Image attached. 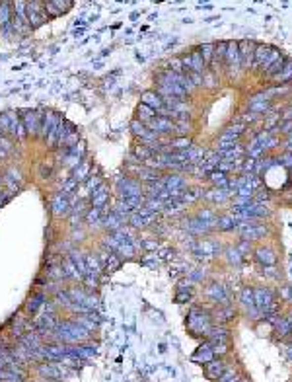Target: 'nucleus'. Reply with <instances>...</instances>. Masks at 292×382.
Wrapping results in <instances>:
<instances>
[{"label":"nucleus","mask_w":292,"mask_h":382,"mask_svg":"<svg viewBox=\"0 0 292 382\" xmlns=\"http://www.w3.org/2000/svg\"><path fill=\"white\" fill-rule=\"evenodd\" d=\"M140 103H144V105L152 107L154 111H160V109L164 107L162 96L158 94L156 90H148V92H144V94L140 96Z\"/></svg>","instance_id":"6ab92c4d"},{"label":"nucleus","mask_w":292,"mask_h":382,"mask_svg":"<svg viewBox=\"0 0 292 382\" xmlns=\"http://www.w3.org/2000/svg\"><path fill=\"white\" fill-rule=\"evenodd\" d=\"M121 263H123V259L115 254V252H111L109 257H107V261H105V265H103V273H113V271H117V269L121 267Z\"/></svg>","instance_id":"c9c22d12"},{"label":"nucleus","mask_w":292,"mask_h":382,"mask_svg":"<svg viewBox=\"0 0 292 382\" xmlns=\"http://www.w3.org/2000/svg\"><path fill=\"white\" fill-rule=\"evenodd\" d=\"M66 152H70V154H78V156H82V158H86V152H88V146H86V143L84 141H78L74 146H70Z\"/></svg>","instance_id":"de8ad7c7"},{"label":"nucleus","mask_w":292,"mask_h":382,"mask_svg":"<svg viewBox=\"0 0 292 382\" xmlns=\"http://www.w3.org/2000/svg\"><path fill=\"white\" fill-rule=\"evenodd\" d=\"M210 182L216 186V188H228V178L224 176V172H212L210 174Z\"/></svg>","instance_id":"a18cd8bd"},{"label":"nucleus","mask_w":292,"mask_h":382,"mask_svg":"<svg viewBox=\"0 0 292 382\" xmlns=\"http://www.w3.org/2000/svg\"><path fill=\"white\" fill-rule=\"evenodd\" d=\"M265 234V228L263 226H251V224H244L242 226V236L246 240H255V238H261Z\"/></svg>","instance_id":"72a5a7b5"},{"label":"nucleus","mask_w":292,"mask_h":382,"mask_svg":"<svg viewBox=\"0 0 292 382\" xmlns=\"http://www.w3.org/2000/svg\"><path fill=\"white\" fill-rule=\"evenodd\" d=\"M185 324H187V330H189L193 335H207V332L212 328L210 316H209L203 308H197V306L189 310Z\"/></svg>","instance_id":"f03ea898"},{"label":"nucleus","mask_w":292,"mask_h":382,"mask_svg":"<svg viewBox=\"0 0 292 382\" xmlns=\"http://www.w3.org/2000/svg\"><path fill=\"white\" fill-rule=\"evenodd\" d=\"M84 259H86V269L88 273H94V275H103V267L99 263V257H97V252L90 250V252H84Z\"/></svg>","instance_id":"aec40b11"},{"label":"nucleus","mask_w":292,"mask_h":382,"mask_svg":"<svg viewBox=\"0 0 292 382\" xmlns=\"http://www.w3.org/2000/svg\"><path fill=\"white\" fill-rule=\"evenodd\" d=\"M12 197H14V195L6 190V188H0V207H4Z\"/></svg>","instance_id":"052dcab7"},{"label":"nucleus","mask_w":292,"mask_h":382,"mask_svg":"<svg viewBox=\"0 0 292 382\" xmlns=\"http://www.w3.org/2000/svg\"><path fill=\"white\" fill-rule=\"evenodd\" d=\"M275 80H279V82H285V80H291L292 78V63H285L283 66V70L277 74V76H273Z\"/></svg>","instance_id":"3c124183"},{"label":"nucleus","mask_w":292,"mask_h":382,"mask_svg":"<svg viewBox=\"0 0 292 382\" xmlns=\"http://www.w3.org/2000/svg\"><path fill=\"white\" fill-rule=\"evenodd\" d=\"M123 224H127V219L125 217H121L117 211H109L107 215H103V219H101V228L105 230V232H115L117 228H121Z\"/></svg>","instance_id":"4468645a"},{"label":"nucleus","mask_w":292,"mask_h":382,"mask_svg":"<svg viewBox=\"0 0 292 382\" xmlns=\"http://www.w3.org/2000/svg\"><path fill=\"white\" fill-rule=\"evenodd\" d=\"M169 146H171V150H189L193 146V143L189 137H173L169 141Z\"/></svg>","instance_id":"f704fd0d"},{"label":"nucleus","mask_w":292,"mask_h":382,"mask_svg":"<svg viewBox=\"0 0 292 382\" xmlns=\"http://www.w3.org/2000/svg\"><path fill=\"white\" fill-rule=\"evenodd\" d=\"M55 176V162L53 160H41L39 162V170H37V178L41 180H51Z\"/></svg>","instance_id":"cd10ccee"},{"label":"nucleus","mask_w":292,"mask_h":382,"mask_svg":"<svg viewBox=\"0 0 292 382\" xmlns=\"http://www.w3.org/2000/svg\"><path fill=\"white\" fill-rule=\"evenodd\" d=\"M142 246H144V250H154L158 244H156V242H152V240H144V242H142Z\"/></svg>","instance_id":"e2e57ef3"},{"label":"nucleus","mask_w":292,"mask_h":382,"mask_svg":"<svg viewBox=\"0 0 292 382\" xmlns=\"http://www.w3.org/2000/svg\"><path fill=\"white\" fill-rule=\"evenodd\" d=\"M61 150V148H59ZM65 152V156L59 160L61 164H63V168H65L66 172H72L74 168H78L80 166V162H82V156H78V154H70V152H66V150H63Z\"/></svg>","instance_id":"2f4dec72"},{"label":"nucleus","mask_w":292,"mask_h":382,"mask_svg":"<svg viewBox=\"0 0 292 382\" xmlns=\"http://www.w3.org/2000/svg\"><path fill=\"white\" fill-rule=\"evenodd\" d=\"M90 174H92V164H90L86 158L80 162V166H78V168H74V170L70 172V176H72L78 184H84V182L90 178Z\"/></svg>","instance_id":"5701e85b"},{"label":"nucleus","mask_w":292,"mask_h":382,"mask_svg":"<svg viewBox=\"0 0 292 382\" xmlns=\"http://www.w3.org/2000/svg\"><path fill=\"white\" fill-rule=\"evenodd\" d=\"M199 219L205 221V223H212V221H214V213H212L210 209H205V211L199 213Z\"/></svg>","instance_id":"13d9d810"},{"label":"nucleus","mask_w":292,"mask_h":382,"mask_svg":"<svg viewBox=\"0 0 292 382\" xmlns=\"http://www.w3.org/2000/svg\"><path fill=\"white\" fill-rule=\"evenodd\" d=\"M216 355H214V351L210 347V343L207 341V343H203L201 347H197L193 355H191V361L193 363H199V365H207L209 361H212Z\"/></svg>","instance_id":"f3484780"},{"label":"nucleus","mask_w":292,"mask_h":382,"mask_svg":"<svg viewBox=\"0 0 292 382\" xmlns=\"http://www.w3.org/2000/svg\"><path fill=\"white\" fill-rule=\"evenodd\" d=\"M277 330H279L281 335H287V334L291 332V322H289V320H281V322L277 324Z\"/></svg>","instance_id":"4d7b16f0"},{"label":"nucleus","mask_w":292,"mask_h":382,"mask_svg":"<svg viewBox=\"0 0 292 382\" xmlns=\"http://www.w3.org/2000/svg\"><path fill=\"white\" fill-rule=\"evenodd\" d=\"M269 53H271V47H265V45H257V47H255V51H253V63L259 64V66H261V64L267 61Z\"/></svg>","instance_id":"a19ab883"},{"label":"nucleus","mask_w":292,"mask_h":382,"mask_svg":"<svg viewBox=\"0 0 292 382\" xmlns=\"http://www.w3.org/2000/svg\"><path fill=\"white\" fill-rule=\"evenodd\" d=\"M68 240H72L74 246H76V244H82V242L86 240V230H84V226H80V228H70Z\"/></svg>","instance_id":"c03bdc74"},{"label":"nucleus","mask_w":292,"mask_h":382,"mask_svg":"<svg viewBox=\"0 0 292 382\" xmlns=\"http://www.w3.org/2000/svg\"><path fill=\"white\" fill-rule=\"evenodd\" d=\"M285 164H287V166H292V154H289V156L285 158Z\"/></svg>","instance_id":"338daca9"},{"label":"nucleus","mask_w":292,"mask_h":382,"mask_svg":"<svg viewBox=\"0 0 292 382\" xmlns=\"http://www.w3.org/2000/svg\"><path fill=\"white\" fill-rule=\"evenodd\" d=\"M257 257H259V261L267 263V265H273V263H275V254H273L271 250H267V248L257 250Z\"/></svg>","instance_id":"8fccbe9b"},{"label":"nucleus","mask_w":292,"mask_h":382,"mask_svg":"<svg viewBox=\"0 0 292 382\" xmlns=\"http://www.w3.org/2000/svg\"><path fill=\"white\" fill-rule=\"evenodd\" d=\"M207 197H209L210 201H224L228 197V191L226 188H214L212 191L207 193Z\"/></svg>","instance_id":"49530a36"},{"label":"nucleus","mask_w":292,"mask_h":382,"mask_svg":"<svg viewBox=\"0 0 292 382\" xmlns=\"http://www.w3.org/2000/svg\"><path fill=\"white\" fill-rule=\"evenodd\" d=\"M66 292H68L70 300L76 302V304H82L84 298H86V294H88V290L80 285V283H76V285H72V286H66Z\"/></svg>","instance_id":"c85d7f7f"},{"label":"nucleus","mask_w":292,"mask_h":382,"mask_svg":"<svg viewBox=\"0 0 292 382\" xmlns=\"http://www.w3.org/2000/svg\"><path fill=\"white\" fill-rule=\"evenodd\" d=\"M109 199H111V190H109V186L103 182V184H101V186H99V188L92 193V197L88 199V203H90V207L101 209V207L109 205Z\"/></svg>","instance_id":"ddd939ff"},{"label":"nucleus","mask_w":292,"mask_h":382,"mask_svg":"<svg viewBox=\"0 0 292 382\" xmlns=\"http://www.w3.org/2000/svg\"><path fill=\"white\" fill-rule=\"evenodd\" d=\"M49 213H51V217L57 219V221H63V219L68 217V213H70V201H68V195H66L63 190H57L51 195V199H49Z\"/></svg>","instance_id":"7ed1b4c3"},{"label":"nucleus","mask_w":292,"mask_h":382,"mask_svg":"<svg viewBox=\"0 0 292 382\" xmlns=\"http://www.w3.org/2000/svg\"><path fill=\"white\" fill-rule=\"evenodd\" d=\"M201 250H205L207 254H212V252H214V244H212V242H203V244H201Z\"/></svg>","instance_id":"680f3d73"},{"label":"nucleus","mask_w":292,"mask_h":382,"mask_svg":"<svg viewBox=\"0 0 292 382\" xmlns=\"http://www.w3.org/2000/svg\"><path fill=\"white\" fill-rule=\"evenodd\" d=\"M57 363H61L63 367H66V369H72V371H80V369L86 365V363H84L78 355H74V353H70V351H66L65 355H63Z\"/></svg>","instance_id":"b1692460"},{"label":"nucleus","mask_w":292,"mask_h":382,"mask_svg":"<svg viewBox=\"0 0 292 382\" xmlns=\"http://www.w3.org/2000/svg\"><path fill=\"white\" fill-rule=\"evenodd\" d=\"M103 277V275H101ZM101 277L99 275H94V273H86L84 279L80 281V285L84 286L88 292H97V288L101 285Z\"/></svg>","instance_id":"c756f323"},{"label":"nucleus","mask_w":292,"mask_h":382,"mask_svg":"<svg viewBox=\"0 0 292 382\" xmlns=\"http://www.w3.org/2000/svg\"><path fill=\"white\" fill-rule=\"evenodd\" d=\"M253 300H255V306L261 308L263 312L273 310V306H271V292H269V290H265V288H257V290L253 292Z\"/></svg>","instance_id":"393cba45"},{"label":"nucleus","mask_w":292,"mask_h":382,"mask_svg":"<svg viewBox=\"0 0 292 382\" xmlns=\"http://www.w3.org/2000/svg\"><path fill=\"white\" fill-rule=\"evenodd\" d=\"M224 61L228 64V70H230V76H236L238 74V68L242 66L240 64V51H238V43L232 41L226 45V55H224Z\"/></svg>","instance_id":"f8f14e48"},{"label":"nucleus","mask_w":292,"mask_h":382,"mask_svg":"<svg viewBox=\"0 0 292 382\" xmlns=\"http://www.w3.org/2000/svg\"><path fill=\"white\" fill-rule=\"evenodd\" d=\"M115 254L119 255L121 259H132L134 254H136V244L134 240H127V242H121L115 250Z\"/></svg>","instance_id":"a878e982"},{"label":"nucleus","mask_w":292,"mask_h":382,"mask_svg":"<svg viewBox=\"0 0 292 382\" xmlns=\"http://www.w3.org/2000/svg\"><path fill=\"white\" fill-rule=\"evenodd\" d=\"M0 184H2V180H0Z\"/></svg>","instance_id":"774afa93"},{"label":"nucleus","mask_w":292,"mask_h":382,"mask_svg":"<svg viewBox=\"0 0 292 382\" xmlns=\"http://www.w3.org/2000/svg\"><path fill=\"white\" fill-rule=\"evenodd\" d=\"M166 190H179V188H185V180L183 176L179 174H171V176H164L162 178Z\"/></svg>","instance_id":"473e14b6"},{"label":"nucleus","mask_w":292,"mask_h":382,"mask_svg":"<svg viewBox=\"0 0 292 382\" xmlns=\"http://www.w3.org/2000/svg\"><path fill=\"white\" fill-rule=\"evenodd\" d=\"M279 57H281V55H279V51H275V49H271V53H269V57H267V61H265V63L261 64V66H263V70H267V68H269L271 64L275 63V61H277Z\"/></svg>","instance_id":"6e6d98bb"},{"label":"nucleus","mask_w":292,"mask_h":382,"mask_svg":"<svg viewBox=\"0 0 292 382\" xmlns=\"http://www.w3.org/2000/svg\"><path fill=\"white\" fill-rule=\"evenodd\" d=\"M43 275H45L47 279H51V281H59V283L66 281L65 269H63V265H61V261L47 263V267L43 269Z\"/></svg>","instance_id":"a211bd4d"},{"label":"nucleus","mask_w":292,"mask_h":382,"mask_svg":"<svg viewBox=\"0 0 292 382\" xmlns=\"http://www.w3.org/2000/svg\"><path fill=\"white\" fill-rule=\"evenodd\" d=\"M142 207H146L150 213H160V211H164V201L158 197H146Z\"/></svg>","instance_id":"79ce46f5"},{"label":"nucleus","mask_w":292,"mask_h":382,"mask_svg":"<svg viewBox=\"0 0 292 382\" xmlns=\"http://www.w3.org/2000/svg\"><path fill=\"white\" fill-rule=\"evenodd\" d=\"M115 193H117V199H129V197H136V195H144L142 193V184L136 178H130V176L117 180Z\"/></svg>","instance_id":"423d86ee"},{"label":"nucleus","mask_w":292,"mask_h":382,"mask_svg":"<svg viewBox=\"0 0 292 382\" xmlns=\"http://www.w3.org/2000/svg\"><path fill=\"white\" fill-rule=\"evenodd\" d=\"M238 51H240V64H242L244 68H248L250 64L253 63V51H255V45H253L251 41L244 39V41L238 43Z\"/></svg>","instance_id":"dca6fc26"},{"label":"nucleus","mask_w":292,"mask_h":382,"mask_svg":"<svg viewBox=\"0 0 292 382\" xmlns=\"http://www.w3.org/2000/svg\"><path fill=\"white\" fill-rule=\"evenodd\" d=\"M242 300H244V304H250V306H253V304H255V300H253V292H251L250 288H246V290L242 292Z\"/></svg>","instance_id":"bf43d9fd"},{"label":"nucleus","mask_w":292,"mask_h":382,"mask_svg":"<svg viewBox=\"0 0 292 382\" xmlns=\"http://www.w3.org/2000/svg\"><path fill=\"white\" fill-rule=\"evenodd\" d=\"M78 141H82V137H80L78 129H72V131H70V133L65 137V141L61 143V146H59V148H61V150H68V148H70V146H74ZM59 148H57V150H59Z\"/></svg>","instance_id":"e433bc0d"},{"label":"nucleus","mask_w":292,"mask_h":382,"mask_svg":"<svg viewBox=\"0 0 292 382\" xmlns=\"http://www.w3.org/2000/svg\"><path fill=\"white\" fill-rule=\"evenodd\" d=\"M55 337H57V341H61V343L76 345V343H84V341L92 339L94 335H92L86 328H82L76 320L68 316V318H65V320L61 318L57 330H55Z\"/></svg>","instance_id":"f257e3e1"},{"label":"nucleus","mask_w":292,"mask_h":382,"mask_svg":"<svg viewBox=\"0 0 292 382\" xmlns=\"http://www.w3.org/2000/svg\"><path fill=\"white\" fill-rule=\"evenodd\" d=\"M244 133V125H236V127H228L222 135H220V141H228V143H236L238 137Z\"/></svg>","instance_id":"4c0bfd02"},{"label":"nucleus","mask_w":292,"mask_h":382,"mask_svg":"<svg viewBox=\"0 0 292 382\" xmlns=\"http://www.w3.org/2000/svg\"><path fill=\"white\" fill-rule=\"evenodd\" d=\"M207 296L209 298H212V300H226V292H224V288L222 285H216V283H212V285H209L207 288Z\"/></svg>","instance_id":"58836bf2"},{"label":"nucleus","mask_w":292,"mask_h":382,"mask_svg":"<svg viewBox=\"0 0 292 382\" xmlns=\"http://www.w3.org/2000/svg\"><path fill=\"white\" fill-rule=\"evenodd\" d=\"M181 63H183L185 72H199V74H205V72H207V64H205V61H203V57H201L199 51H193V53L181 57Z\"/></svg>","instance_id":"9d476101"},{"label":"nucleus","mask_w":292,"mask_h":382,"mask_svg":"<svg viewBox=\"0 0 292 382\" xmlns=\"http://www.w3.org/2000/svg\"><path fill=\"white\" fill-rule=\"evenodd\" d=\"M82 304H84L88 310H99V308H101V298H99L97 292H88Z\"/></svg>","instance_id":"ea45409f"},{"label":"nucleus","mask_w":292,"mask_h":382,"mask_svg":"<svg viewBox=\"0 0 292 382\" xmlns=\"http://www.w3.org/2000/svg\"><path fill=\"white\" fill-rule=\"evenodd\" d=\"M167 64H169V70H171V72H175V74H185V68H183L181 59H171Z\"/></svg>","instance_id":"864d4df0"},{"label":"nucleus","mask_w":292,"mask_h":382,"mask_svg":"<svg viewBox=\"0 0 292 382\" xmlns=\"http://www.w3.org/2000/svg\"><path fill=\"white\" fill-rule=\"evenodd\" d=\"M47 298H49V296H47L45 292H41V290H35V288H33L32 292L28 294V298L24 300V306H22V308H24V310H26V312H28V314L33 318V316L41 310V306H43V302H45Z\"/></svg>","instance_id":"6e6552de"},{"label":"nucleus","mask_w":292,"mask_h":382,"mask_svg":"<svg viewBox=\"0 0 292 382\" xmlns=\"http://www.w3.org/2000/svg\"><path fill=\"white\" fill-rule=\"evenodd\" d=\"M20 111V117H22V123L26 127V133L30 137V141L37 139V133L41 127V119H43V109H18Z\"/></svg>","instance_id":"20e7f679"},{"label":"nucleus","mask_w":292,"mask_h":382,"mask_svg":"<svg viewBox=\"0 0 292 382\" xmlns=\"http://www.w3.org/2000/svg\"><path fill=\"white\" fill-rule=\"evenodd\" d=\"M230 314H232V308H226V310H222V312H218V316H220V318H218V320H228V318H232Z\"/></svg>","instance_id":"0e129e2a"},{"label":"nucleus","mask_w":292,"mask_h":382,"mask_svg":"<svg viewBox=\"0 0 292 382\" xmlns=\"http://www.w3.org/2000/svg\"><path fill=\"white\" fill-rule=\"evenodd\" d=\"M61 265H63V269H65L66 281H76V283H80V281H82V273L76 269V265L70 261V257H68V255H63Z\"/></svg>","instance_id":"4be33fe9"},{"label":"nucleus","mask_w":292,"mask_h":382,"mask_svg":"<svg viewBox=\"0 0 292 382\" xmlns=\"http://www.w3.org/2000/svg\"><path fill=\"white\" fill-rule=\"evenodd\" d=\"M148 129L154 131L158 137H164V135H173L175 131V121L169 119V117H162V115H156L150 123H148Z\"/></svg>","instance_id":"1a4fd4ad"},{"label":"nucleus","mask_w":292,"mask_h":382,"mask_svg":"<svg viewBox=\"0 0 292 382\" xmlns=\"http://www.w3.org/2000/svg\"><path fill=\"white\" fill-rule=\"evenodd\" d=\"M224 363L220 361V359H212V361H209L207 365H205V373H207V377L210 379V381H218L220 379V375L224 373Z\"/></svg>","instance_id":"412c9836"},{"label":"nucleus","mask_w":292,"mask_h":382,"mask_svg":"<svg viewBox=\"0 0 292 382\" xmlns=\"http://www.w3.org/2000/svg\"><path fill=\"white\" fill-rule=\"evenodd\" d=\"M0 180H2V184H4V182H12V184H16V186H20V188L26 184V176H24L22 168L16 166V164H8V166L2 170Z\"/></svg>","instance_id":"9b49d317"},{"label":"nucleus","mask_w":292,"mask_h":382,"mask_svg":"<svg viewBox=\"0 0 292 382\" xmlns=\"http://www.w3.org/2000/svg\"><path fill=\"white\" fill-rule=\"evenodd\" d=\"M228 254H230V255H228V257H230V261H236V263L240 261V255H238V250H230Z\"/></svg>","instance_id":"69168bd1"},{"label":"nucleus","mask_w":292,"mask_h":382,"mask_svg":"<svg viewBox=\"0 0 292 382\" xmlns=\"http://www.w3.org/2000/svg\"><path fill=\"white\" fill-rule=\"evenodd\" d=\"M283 66H285V59H283V57H279L275 63H273L271 66H269V68H267V70H265V74H267V76H277V74L283 70Z\"/></svg>","instance_id":"09e8293b"},{"label":"nucleus","mask_w":292,"mask_h":382,"mask_svg":"<svg viewBox=\"0 0 292 382\" xmlns=\"http://www.w3.org/2000/svg\"><path fill=\"white\" fill-rule=\"evenodd\" d=\"M218 382H240V379H238V375H236L234 369H224V373L220 375Z\"/></svg>","instance_id":"603ef678"},{"label":"nucleus","mask_w":292,"mask_h":382,"mask_svg":"<svg viewBox=\"0 0 292 382\" xmlns=\"http://www.w3.org/2000/svg\"><path fill=\"white\" fill-rule=\"evenodd\" d=\"M154 117H156V111H154L152 107H148V105H144V103H138V107H136V119H138V121H142L144 125H148Z\"/></svg>","instance_id":"7c9ffc66"},{"label":"nucleus","mask_w":292,"mask_h":382,"mask_svg":"<svg viewBox=\"0 0 292 382\" xmlns=\"http://www.w3.org/2000/svg\"><path fill=\"white\" fill-rule=\"evenodd\" d=\"M250 109H251L253 113H261V111H267V109H269V103H267V99H265V101H253V103H250Z\"/></svg>","instance_id":"5fc2aeb1"},{"label":"nucleus","mask_w":292,"mask_h":382,"mask_svg":"<svg viewBox=\"0 0 292 382\" xmlns=\"http://www.w3.org/2000/svg\"><path fill=\"white\" fill-rule=\"evenodd\" d=\"M199 53H201V57H203L205 64L209 66V64L212 63V55H214V45H212V43H205V45H201V47H199Z\"/></svg>","instance_id":"37998d69"},{"label":"nucleus","mask_w":292,"mask_h":382,"mask_svg":"<svg viewBox=\"0 0 292 382\" xmlns=\"http://www.w3.org/2000/svg\"><path fill=\"white\" fill-rule=\"evenodd\" d=\"M61 119H63V115H61V113H57V111H53V109H47V111H43L41 127H39V133H37V139H35V141H39V143L43 144V141L47 139L49 131L55 127V125H57Z\"/></svg>","instance_id":"0eeeda50"},{"label":"nucleus","mask_w":292,"mask_h":382,"mask_svg":"<svg viewBox=\"0 0 292 382\" xmlns=\"http://www.w3.org/2000/svg\"><path fill=\"white\" fill-rule=\"evenodd\" d=\"M33 322H35V328H43V330H53L55 332L59 322H61V316H59V312H55V314L39 312V314L33 316Z\"/></svg>","instance_id":"2eb2a0df"},{"label":"nucleus","mask_w":292,"mask_h":382,"mask_svg":"<svg viewBox=\"0 0 292 382\" xmlns=\"http://www.w3.org/2000/svg\"><path fill=\"white\" fill-rule=\"evenodd\" d=\"M26 20H28L30 30L41 28V26L49 20V16H47L43 4H39V0H28V6H26Z\"/></svg>","instance_id":"39448f33"},{"label":"nucleus","mask_w":292,"mask_h":382,"mask_svg":"<svg viewBox=\"0 0 292 382\" xmlns=\"http://www.w3.org/2000/svg\"><path fill=\"white\" fill-rule=\"evenodd\" d=\"M101 219H103L101 209L90 207V209L86 211V215H84V224L90 226V228H94V226H99V228H101Z\"/></svg>","instance_id":"bb28decb"}]
</instances>
